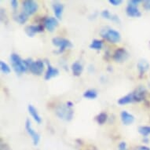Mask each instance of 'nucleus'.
Returning <instances> with one entry per match:
<instances>
[{
  "label": "nucleus",
  "mask_w": 150,
  "mask_h": 150,
  "mask_svg": "<svg viewBox=\"0 0 150 150\" xmlns=\"http://www.w3.org/2000/svg\"><path fill=\"white\" fill-rule=\"evenodd\" d=\"M55 114L61 120L70 121L73 118L74 111L72 108L69 107L67 104H62L57 106V108H55Z\"/></svg>",
  "instance_id": "nucleus-1"
},
{
  "label": "nucleus",
  "mask_w": 150,
  "mask_h": 150,
  "mask_svg": "<svg viewBox=\"0 0 150 150\" xmlns=\"http://www.w3.org/2000/svg\"><path fill=\"white\" fill-rule=\"evenodd\" d=\"M10 62H11V64H12V68L17 75H21V74L24 73L27 70H28L27 66L25 65L24 60L21 59L18 54H14V53L11 54Z\"/></svg>",
  "instance_id": "nucleus-2"
},
{
  "label": "nucleus",
  "mask_w": 150,
  "mask_h": 150,
  "mask_svg": "<svg viewBox=\"0 0 150 150\" xmlns=\"http://www.w3.org/2000/svg\"><path fill=\"white\" fill-rule=\"evenodd\" d=\"M100 34L102 38L111 43H116L120 42L121 40L120 33L118 31L109 28H105L104 29L101 30Z\"/></svg>",
  "instance_id": "nucleus-3"
},
{
  "label": "nucleus",
  "mask_w": 150,
  "mask_h": 150,
  "mask_svg": "<svg viewBox=\"0 0 150 150\" xmlns=\"http://www.w3.org/2000/svg\"><path fill=\"white\" fill-rule=\"evenodd\" d=\"M52 43L55 47H57L59 49L56 51V54H61L67 49V48H71L72 47V43L69 40L62 38V37H55L52 40Z\"/></svg>",
  "instance_id": "nucleus-4"
},
{
  "label": "nucleus",
  "mask_w": 150,
  "mask_h": 150,
  "mask_svg": "<svg viewBox=\"0 0 150 150\" xmlns=\"http://www.w3.org/2000/svg\"><path fill=\"white\" fill-rule=\"evenodd\" d=\"M25 129L27 130L28 134H29L30 137L32 138V142H33V145H38L40 140V135L32 128V123H31L29 119L26 120V122H25Z\"/></svg>",
  "instance_id": "nucleus-5"
},
{
  "label": "nucleus",
  "mask_w": 150,
  "mask_h": 150,
  "mask_svg": "<svg viewBox=\"0 0 150 150\" xmlns=\"http://www.w3.org/2000/svg\"><path fill=\"white\" fill-rule=\"evenodd\" d=\"M45 69V63L42 60H37L32 63L29 67V71L33 75L41 76Z\"/></svg>",
  "instance_id": "nucleus-6"
},
{
  "label": "nucleus",
  "mask_w": 150,
  "mask_h": 150,
  "mask_svg": "<svg viewBox=\"0 0 150 150\" xmlns=\"http://www.w3.org/2000/svg\"><path fill=\"white\" fill-rule=\"evenodd\" d=\"M24 12H25L28 16L34 14L38 10V4L33 0H25L22 3Z\"/></svg>",
  "instance_id": "nucleus-7"
},
{
  "label": "nucleus",
  "mask_w": 150,
  "mask_h": 150,
  "mask_svg": "<svg viewBox=\"0 0 150 150\" xmlns=\"http://www.w3.org/2000/svg\"><path fill=\"white\" fill-rule=\"evenodd\" d=\"M128 57H129V54L127 51V50L124 48H118L115 50L113 55H112L114 61H116V62H120V63L125 62L128 58Z\"/></svg>",
  "instance_id": "nucleus-8"
},
{
  "label": "nucleus",
  "mask_w": 150,
  "mask_h": 150,
  "mask_svg": "<svg viewBox=\"0 0 150 150\" xmlns=\"http://www.w3.org/2000/svg\"><path fill=\"white\" fill-rule=\"evenodd\" d=\"M132 93H133L134 102H140V101H144L147 95V91L145 86H138Z\"/></svg>",
  "instance_id": "nucleus-9"
},
{
  "label": "nucleus",
  "mask_w": 150,
  "mask_h": 150,
  "mask_svg": "<svg viewBox=\"0 0 150 150\" xmlns=\"http://www.w3.org/2000/svg\"><path fill=\"white\" fill-rule=\"evenodd\" d=\"M25 33L29 37H33L37 33H40L44 31V26L42 25H28L25 28Z\"/></svg>",
  "instance_id": "nucleus-10"
},
{
  "label": "nucleus",
  "mask_w": 150,
  "mask_h": 150,
  "mask_svg": "<svg viewBox=\"0 0 150 150\" xmlns=\"http://www.w3.org/2000/svg\"><path fill=\"white\" fill-rule=\"evenodd\" d=\"M57 25H58V20L56 17H46L43 21V26L49 32H53Z\"/></svg>",
  "instance_id": "nucleus-11"
},
{
  "label": "nucleus",
  "mask_w": 150,
  "mask_h": 150,
  "mask_svg": "<svg viewBox=\"0 0 150 150\" xmlns=\"http://www.w3.org/2000/svg\"><path fill=\"white\" fill-rule=\"evenodd\" d=\"M47 71H46V74H45V79L46 80H50L52 78H54V77L57 76H58V74H59V70L56 68H54V67L52 66L51 64H50L49 62H47Z\"/></svg>",
  "instance_id": "nucleus-12"
},
{
  "label": "nucleus",
  "mask_w": 150,
  "mask_h": 150,
  "mask_svg": "<svg viewBox=\"0 0 150 150\" xmlns=\"http://www.w3.org/2000/svg\"><path fill=\"white\" fill-rule=\"evenodd\" d=\"M121 120L124 125L128 126L132 124L134 121V116L128 112L127 111H122L120 113Z\"/></svg>",
  "instance_id": "nucleus-13"
},
{
  "label": "nucleus",
  "mask_w": 150,
  "mask_h": 150,
  "mask_svg": "<svg viewBox=\"0 0 150 150\" xmlns=\"http://www.w3.org/2000/svg\"><path fill=\"white\" fill-rule=\"evenodd\" d=\"M126 13L130 17H140L142 16V13L138 10V6L129 5V4L126 8Z\"/></svg>",
  "instance_id": "nucleus-14"
},
{
  "label": "nucleus",
  "mask_w": 150,
  "mask_h": 150,
  "mask_svg": "<svg viewBox=\"0 0 150 150\" xmlns=\"http://www.w3.org/2000/svg\"><path fill=\"white\" fill-rule=\"evenodd\" d=\"M52 8H53V11H54V13L56 18L62 19V13H63V10H64V6L58 2H55V3H53Z\"/></svg>",
  "instance_id": "nucleus-15"
},
{
  "label": "nucleus",
  "mask_w": 150,
  "mask_h": 150,
  "mask_svg": "<svg viewBox=\"0 0 150 150\" xmlns=\"http://www.w3.org/2000/svg\"><path fill=\"white\" fill-rule=\"evenodd\" d=\"M28 112H29L30 115L32 116L33 120H34L37 123H42V118H41V116H40L38 111H37V109L35 108L34 106L32 105H28Z\"/></svg>",
  "instance_id": "nucleus-16"
},
{
  "label": "nucleus",
  "mask_w": 150,
  "mask_h": 150,
  "mask_svg": "<svg viewBox=\"0 0 150 150\" xmlns=\"http://www.w3.org/2000/svg\"><path fill=\"white\" fill-rule=\"evenodd\" d=\"M101 16L105 19H107V20L112 21H114V22L116 23H120V17L116 14H113V13H111L108 10H103L102 12L101 13Z\"/></svg>",
  "instance_id": "nucleus-17"
},
{
  "label": "nucleus",
  "mask_w": 150,
  "mask_h": 150,
  "mask_svg": "<svg viewBox=\"0 0 150 150\" xmlns=\"http://www.w3.org/2000/svg\"><path fill=\"white\" fill-rule=\"evenodd\" d=\"M71 69L73 76H79L82 74V72H83V64L80 62H75L73 64H71Z\"/></svg>",
  "instance_id": "nucleus-18"
},
{
  "label": "nucleus",
  "mask_w": 150,
  "mask_h": 150,
  "mask_svg": "<svg viewBox=\"0 0 150 150\" xmlns=\"http://www.w3.org/2000/svg\"><path fill=\"white\" fill-rule=\"evenodd\" d=\"M137 66H138V71H139V75H140L141 77L144 76V74L147 71L148 69H149V64L145 60H141L140 62L138 63Z\"/></svg>",
  "instance_id": "nucleus-19"
},
{
  "label": "nucleus",
  "mask_w": 150,
  "mask_h": 150,
  "mask_svg": "<svg viewBox=\"0 0 150 150\" xmlns=\"http://www.w3.org/2000/svg\"><path fill=\"white\" fill-rule=\"evenodd\" d=\"M134 102V95L133 93H130L125 95V96L122 97L118 100V104L120 105H124L127 104L132 103Z\"/></svg>",
  "instance_id": "nucleus-20"
},
{
  "label": "nucleus",
  "mask_w": 150,
  "mask_h": 150,
  "mask_svg": "<svg viewBox=\"0 0 150 150\" xmlns=\"http://www.w3.org/2000/svg\"><path fill=\"white\" fill-rule=\"evenodd\" d=\"M13 18L14 20L18 22L21 25H24L26 23V21H28V15L25 12L22 11V12L19 13H17V14L13 15Z\"/></svg>",
  "instance_id": "nucleus-21"
},
{
  "label": "nucleus",
  "mask_w": 150,
  "mask_h": 150,
  "mask_svg": "<svg viewBox=\"0 0 150 150\" xmlns=\"http://www.w3.org/2000/svg\"><path fill=\"white\" fill-rule=\"evenodd\" d=\"M83 97L86 99L93 100V99H95L98 97V92L94 89H90V90H87V91L84 92Z\"/></svg>",
  "instance_id": "nucleus-22"
},
{
  "label": "nucleus",
  "mask_w": 150,
  "mask_h": 150,
  "mask_svg": "<svg viewBox=\"0 0 150 150\" xmlns=\"http://www.w3.org/2000/svg\"><path fill=\"white\" fill-rule=\"evenodd\" d=\"M89 47L92 50H100L102 49L103 47V41L99 40H93L91 43L90 44Z\"/></svg>",
  "instance_id": "nucleus-23"
},
{
  "label": "nucleus",
  "mask_w": 150,
  "mask_h": 150,
  "mask_svg": "<svg viewBox=\"0 0 150 150\" xmlns=\"http://www.w3.org/2000/svg\"><path fill=\"white\" fill-rule=\"evenodd\" d=\"M108 120V115L105 112H101L99 113L98 116H96V120L98 124L102 125L104 123H105L106 121Z\"/></svg>",
  "instance_id": "nucleus-24"
},
{
  "label": "nucleus",
  "mask_w": 150,
  "mask_h": 150,
  "mask_svg": "<svg viewBox=\"0 0 150 150\" xmlns=\"http://www.w3.org/2000/svg\"><path fill=\"white\" fill-rule=\"evenodd\" d=\"M138 132L144 137L150 135V127L149 126H141L138 127Z\"/></svg>",
  "instance_id": "nucleus-25"
},
{
  "label": "nucleus",
  "mask_w": 150,
  "mask_h": 150,
  "mask_svg": "<svg viewBox=\"0 0 150 150\" xmlns=\"http://www.w3.org/2000/svg\"><path fill=\"white\" fill-rule=\"evenodd\" d=\"M0 69H1V71H3L4 74H10V71H11L10 66L3 61L0 62Z\"/></svg>",
  "instance_id": "nucleus-26"
},
{
  "label": "nucleus",
  "mask_w": 150,
  "mask_h": 150,
  "mask_svg": "<svg viewBox=\"0 0 150 150\" xmlns=\"http://www.w3.org/2000/svg\"><path fill=\"white\" fill-rule=\"evenodd\" d=\"M108 3L114 6H117L120 5L121 3H123V1L122 0H109Z\"/></svg>",
  "instance_id": "nucleus-27"
},
{
  "label": "nucleus",
  "mask_w": 150,
  "mask_h": 150,
  "mask_svg": "<svg viewBox=\"0 0 150 150\" xmlns=\"http://www.w3.org/2000/svg\"><path fill=\"white\" fill-rule=\"evenodd\" d=\"M143 7L145 10H150V0L143 1Z\"/></svg>",
  "instance_id": "nucleus-28"
},
{
  "label": "nucleus",
  "mask_w": 150,
  "mask_h": 150,
  "mask_svg": "<svg viewBox=\"0 0 150 150\" xmlns=\"http://www.w3.org/2000/svg\"><path fill=\"white\" fill-rule=\"evenodd\" d=\"M141 3H142V0H129L128 1V4L129 5L135 6H138V4Z\"/></svg>",
  "instance_id": "nucleus-29"
},
{
  "label": "nucleus",
  "mask_w": 150,
  "mask_h": 150,
  "mask_svg": "<svg viewBox=\"0 0 150 150\" xmlns=\"http://www.w3.org/2000/svg\"><path fill=\"white\" fill-rule=\"evenodd\" d=\"M119 150H127V143L125 142H121L118 145Z\"/></svg>",
  "instance_id": "nucleus-30"
},
{
  "label": "nucleus",
  "mask_w": 150,
  "mask_h": 150,
  "mask_svg": "<svg viewBox=\"0 0 150 150\" xmlns=\"http://www.w3.org/2000/svg\"><path fill=\"white\" fill-rule=\"evenodd\" d=\"M10 5H11L13 10H16V9L18 7V2H17V0H11L10 1Z\"/></svg>",
  "instance_id": "nucleus-31"
},
{
  "label": "nucleus",
  "mask_w": 150,
  "mask_h": 150,
  "mask_svg": "<svg viewBox=\"0 0 150 150\" xmlns=\"http://www.w3.org/2000/svg\"><path fill=\"white\" fill-rule=\"evenodd\" d=\"M134 150H150V148L145 145H139L138 147H136Z\"/></svg>",
  "instance_id": "nucleus-32"
},
{
  "label": "nucleus",
  "mask_w": 150,
  "mask_h": 150,
  "mask_svg": "<svg viewBox=\"0 0 150 150\" xmlns=\"http://www.w3.org/2000/svg\"><path fill=\"white\" fill-rule=\"evenodd\" d=\"M149 139L148 138V137H144V138H143V142L146 143V144H148L149 143Z\"/></svg>",
  "instance_id": "nucleus-33"
},
{
  "label": "nucleus",
  "mask_w": 150,
  "mask_h": 150,
  "mask_svg": "<svg viewBox=\"0 0 150 150\" xmlns=\"http://www.w3.org/2000/svg\"><path fill=\"white\" fill-rule=\"evenodd\" d=\"M4 150H9V149H4Z\"/></svg>",
  "instance_id": "nucleus-34"
},
{
  "label": "nucleus",
  "mask_w": 150,
  "mask_h": 150,
  "mask_svg": "<svg viewBox=\"0 0 150 150\" xmlns=\"http://www.w3.org/2000/svg\"><path fill=\"white\" fill-rule=\"evenodd\" d=\"M149 86H150V84H149Z\"/></svg>",
  "instance_id": "nucleus-35"
}]
</instances>
